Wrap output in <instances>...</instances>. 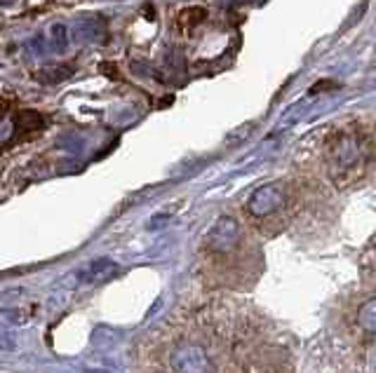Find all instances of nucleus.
<instances>
[{
	"mask_svg": "<svg viewBox=\"0 0 376 373\" xmlns=\"http://www.w3.org/2000/svg\"><path fill=\"white\" fill-rule=\"evenodd\" d=\"M369 160H372V141L362 132H339L327 146V169L339 188L362 179Z\"/></svg>",
	"mask_w": 376,
	"mask_h": 373,
	"instance_id": "obj_1",
	"label": "nucleus"
},
{
	"mask_svg": "<svg viewBox=\"0 0 376 373\" xmlns=\"http://www.w3.org/2000/svg\"><path fill=\"white\" fill-rule=\"evenodd\" d=\"M284 204H287L284 186L282 183H270V186H263L252 195V200L247 204V211L254 218H268V216H275Z\"/></svg>",
	"mask_w": 376,
	"mask_h": 373,
	"instance_id": "obj_2",
	"label": "nucleus"
},
{
	"mask_svg": "<svg viewBox=\"0 0 376 373\" xmlns=\"http://www.w3.org/2000/svg\"><path fill=\"white\" fill-rule=\"evenodd\" d=\"M174 369H177V373H210L212 362L203 348L188 345V348H181L177 359H174Z\"/></svg>",
	"mask_w": 376,
	"mask_h": 373,
	"instance_id": "obj_3",
	"label": "nucleus"
},
{
	"mask_svg": "<svg viewBox=\"0 0 376 373\" xmlns=\"http://www.w3.org/2000/svg\"><path fill=\"white\" fill-rule=\"evenodd\" d=\"M115 272H118L115 263H111V260L101 258V260H94V263L89 265V267H85V270L80 272V279H85V282H104V279L113 277Z\"/></svg>",
	"mask_w": 376,
	"mask_h": 373,
	"instance_id": "obj_4",
	"label": "nucleus"
},
{
	"mask_svg": "<svg viewBox=\"0 0 376 373\" xmlns=\"http://www.w3.org/2000/svg\"><path fill=\"white\" fill-rule=\"evenodd\" d=\"M358 320L365 334H376V298H369L365 305L360 308Z\"/></svg>",
	"mask_w": 376,
	"mask_h": 373,
	"instance_id": "obj_5",
	"label": "nucleus"
},
{
	"mask_svg": "<svg viewBox=\"0 0 376 373\" xmlns=\"http://www.w3.org/2000/svg\"><path fill=\"white\" fill-rule=\"evenodd\" d=\"M205 19H207V10L200 5L186 7V10H181V14H179L181 26H200V24H205Z\"/></svg>",
	"mask_w": 376,
	"mask_h": 373,
	"instance_id": "obj_6",
	"label": "nucleus"
},
{
	"mask_svg": "<svg viewBox=\"0 0 376 373\" xmlns=\"http://www.w3.org/2000/svg\"><path fill=\"white\" fill-rule=\"evenodd\" d=\"M73 75V66H59V68H45L40 77H43L45 82H61L66 80V77Z\"/></svg>",
	"mask_w": 376,
	"mask_h": 373,
	"instance_id": "obj_7",
	"label": "nucleus"
},
{
	"mask_svg": "<svg viewBox=\"0 0 376 373\" xmlns=\"http://www.w3.org/2000/svg\"><path fill=\"white\" fill-rule=\"evenodd\" d=\"M332 87H337V82H318L315 87L311 89V94H318V91H322V89H332Z\"/></svg>",
	"mask_w": 376,
	"mask_h": 373,
	"instance_id": "obj_8",
	"label": "nucleus"
}]
</instances>
